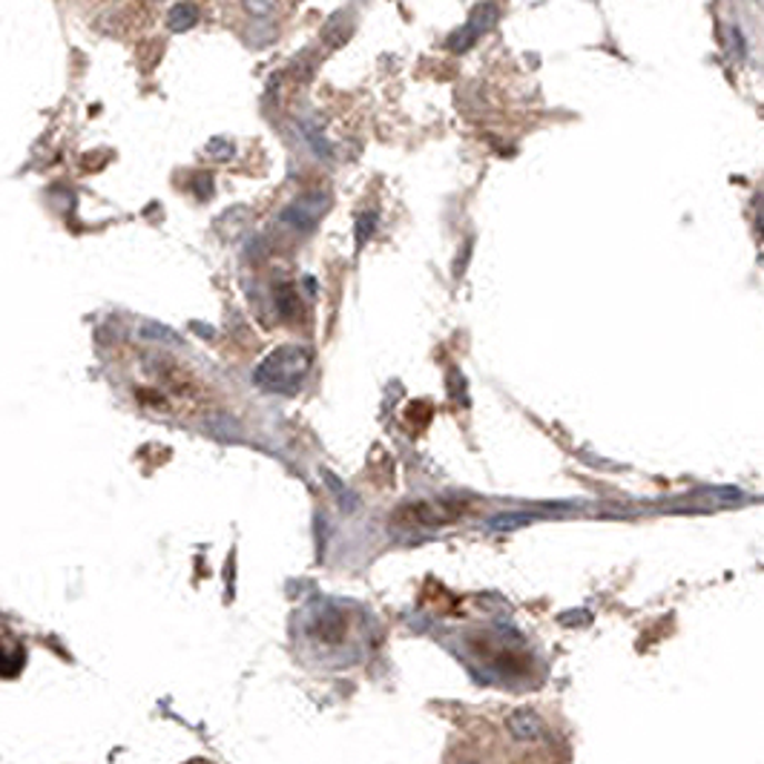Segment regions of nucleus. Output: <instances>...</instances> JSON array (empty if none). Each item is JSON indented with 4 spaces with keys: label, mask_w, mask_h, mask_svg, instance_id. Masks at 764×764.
<instances>
[{
    "label": "nucleus",
    "mask_w": 764,
    "mask_h": 764,
    "mask_svg": "<svg viewBox=\"0 0 764 764\" xmlns=\"http://www.w3.org/2000/svg\"><path fill=\"white\" fill-rule=\"evenodd\" d=\"M273 296H277L279 313H282L285 320H291L293 313H296V296H293L291 288H288V285H277V288H273Z\"/></svg>",
    "instance_id": "7ed1b4c3"
},
{
    "label": "nucleus",
    "mask_w": 764,
    "mask_h": 764,
    "mask_svg": "<svg viewBox=\"0 0 764 764\" xmlns=\"http://www.w3.org/2000/svg\"><path fill=\"white\" fill-rule=\"evenodd\" d=\"M308 369H311V354L302 345H282L259 362L257 385L273 391V394H293L302 385Z\"/></svg>",
    "instance_id": "f257e3e1"
},
{
    "label": "nucleus",
    "mask_w": 764,
    "mask_h": 764,
    "mask_svg": "<svg viewBox=\"0 0 764 764\" xmlns=\"http://www.w3.org/2000/svg\"><path fill=\"white\" fill-rule=\"evenodd\" d=\"M328 195H308L302 202L291 204V210L285 213V222H293L299 230H308L320 222V215L325 213Z\"/></svg>",
    "instance_id": "f03ea898"
},
{
    "label": "nucleus",
    "mask_w": 764,
    "mask_h": 764,
    "mask_svg": "<svg viewBox=\"0 0 764 764\" xmlns=\"http://www.w3.org/2000/svg\"><path fill=\"white\" fill-rule=\"evenodd\" d=\"M195 21V9L193 7H175L173 14H170V23L173 29H184Z\"/></svg>",
    "instance_id": "20e7f679"
}]
</instances>
